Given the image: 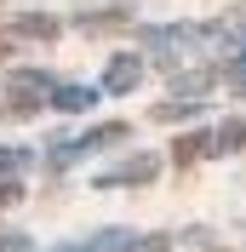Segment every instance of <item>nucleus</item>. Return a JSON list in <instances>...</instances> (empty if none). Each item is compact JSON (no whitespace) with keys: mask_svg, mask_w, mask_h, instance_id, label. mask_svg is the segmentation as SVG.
<instances>
[{"mask_svg":"<svg viewBox=\"0 0 246 252\" xmlns=\"http://www.w3.org/2000/svg\"><path fill=\"white\" fill-rule=\"evenodd\" d=\"M138 80H143V63L132 58V52H121V58H109V69H103V86H109V92H132Z\"/></svg>","mask_w":246,"mask_h":252,"instance_id":"1","label":"nucleus"},{"mask_svg":"<svg viewBox=\"0 0 246 252\" xmlns=\"http://www.w3.org/2000/svg\"><path fill=\"white\" fill-rule=\"evenodd\" d=\"M52 103H58L63 115H86L97 103V92H92V86H52Z\"/></svg>","mask_w":246,"mask_h":252,"instance_id":"2","label":"nucleus"},{"mask_svg":"<svg viewBox=\"0 0 246 252\" xmlns=\"http://www.w3.org/2000/svg\"><path fill=\"white\" fill-rule=\"evenodd\" d=\"M154 178V155H138V160H126V166H115V172L103 178V189H115V184H149Z\"/></svg>","mask_w":246,"mask_h":252,"instance_id":"3","label":"nucleus"},{"mask_svg":"<svg viewBox=\"0 0 246 252\" xmlns=\"http://www.w3.org/2000/svg\"><path fill=\"white\" fill-rule=\"evenodd\" d=\"M212 149H223V155H235V149H246V121H241V115L217 126V143H212Z\"/></svg>","mask_w":246,"mask_h":252,"instance_id":"4","label":"nucleus"},{"mask_svg":"<svg viewBox=\"0 0 246 252\" xmlns=\"http://www.w3.org/2000/svg\"><path fill=\"white\" fill-rule=\"evenodd\" d=\"M17 34H34V40H52V34H58V17H46V12H29V17H17Z\"/></svg>","mask_w":246,"mask_h":252,"instance_id":"5","label":"nucleus"},{"mask_svg":"<svg viewBox=\"0 0 246 252\" xmlns=\"http://www.w3.org/2000/svg\"><path fill=\"white\" fill-rule=\"evenodd\" d=\"M126 132H132V126H126V121H115V126H97V132H92V138H86V143H80V149H109V143H121Z\"/></svg>","mask_w":246,"mask_h":252,"instance_id":"6","label":"nucleus"},{"mask_svg":"<svg viewBox=\"0 0 246 252\" xmlns=\"http://www.w3.org/2000/svg\"><path fill=\"white\" fill-rule=\"evenodd\" d=\"M200 149H206V138H200V132H189V138H178V149H172V155H178V166H189V160H200Z\"/></svg>","mask_w":246,"mask_h":252,"instance_id":"7","label":"nucleus"},{"mask_svg":"<svg viewBox=\"0 0 246 252\" xmlns=\"http://www.w3.org/2000/svg\"><path fill=\"white\" fill-rule=\"evenodd\" d=\"M23 166H29V155H23V149H0V178L23 172Z\"/></svg>","mask_w":246,"mask_h":252,"instance_id":"8","label":"nucleus"},{"mask_svg":"<svg viewBox=\"0 0 246 252\" xmlns=\"http://www.w3.org/2000/svg\"><path fill=\"white\" fill-rule=\"evenodd\" d=\"M12 201H23V184L17 178H0V206H12Z\"/></svg>","mask_w":246,"mask_h":252,"instance_id":"9","label":"nucleus"},{"mask_svg":"<svg viewBox=\"0 0 246 252\" xmlns=\"http://www.w3.org/2000/svg\"><path fill=\"white\" fill-rule=\"evenodd\" d=\"M189 109H195V103H160V109H154V121H184Z\"/></svg>","mask_w":246,"mask_h":252,"instance_id":"10","label":"nucleus"},{"mask_svg":"<svg viewBox=\"0 0 246 252\" xmlns=\"http://www.w3.org/2000/svg\"><path fill=\"white\" fill-rule=\"evenodd\" d=\"M23 247H29V241L17 235V229H0V252H23Z\"/></svg>","mask_w":246,"mask_h":252,"instance_id":"11","label":"nucleus"},{"mask_svg":"<svg viewBox=\"0 0 246 252\" xmlns=\"http://www.w3.org/2000/svg\"><path fill=\"white\" fill-rule=\"evenodd\" d=\"M121 252H166V235H149V241H138V247H121Z\"/></svg>","mask_w":246,"mask_h":252,"instance_id":"12","label":"nucleus"},{"mask_svg":"<svg viewBox=\"0 0 246 252\" xmlns=\"http://www.w3.org/2000/svg\"><path fill=\"white\" fill-rule=\"evenodd\" d=\"M0 58H6V40H0Z\"/></svg>","mask_w":246,"mask_h":252,"instance_id":"13","label":"nucleus"}]
</instances>
